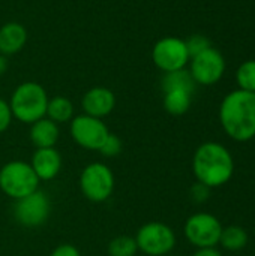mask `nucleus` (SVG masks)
Listing matches in <instances>:
<instances>
[{
  "label": "nucleus",
  "instance_id": "1",
  "mask_svg": "<svg viewBox=\"0 0 255 256\" xmlns=\"http://www.w3.org/2000/svg\"><path fill=\"white\" fill-rule=\"evenodd\" d=\"M234 171V158L224 144L207 141L197 147L192 158V172L198 183L209 189L222 188L233 178Z\"/></svg>",
  "mask_w": 255,
  "mask_h": 256
},
{
  "label": "nucleus",
  "instance_id": "2",
  "mask_svg": "<svg viewBox=\"0 0 255 256\" xmlns=\"http://www.w3.org/2000/svg\"><path fill=\"white\" fill-rule=\"evenodd\" d=\"M219 123L225 135L236 142L255 138V93L245 90L230 92L219 106Z\"/></svg>",
  "mask_w": 255,
  "mask_h": 256
},
{
  "label": "nucleus",
  "instance_id": "3",
  "mask_svg": "<svg viewBox=\"0 0 255 256\" xmlns=\"http://www.w3.org/2000/svg\"><path fill=\"white\" fill-rule=\"evenodd\" d=\"M47 105H48V94L45 88L33 81H27L20 84L9 100V106L12 111V116L21 122L32 124L47 114Z\"/></svg>",
  "mask_w": 255,
  "mask_h": 256
},
{
  "label": "nucleus",
  "instance_id": "4",
  "mask_svg": "<svg viewBox=\"0 0 255 256\" xmlns=\"http://www.w3.org/2000/svg\"><path fill=\"white\" fill-rule=\"evenodd\" d=\"M39 178L30 164L23 160L8 162L0 170V189L12 200L24 198L38 190Z\"/></svg>",
  "mask_w": 255,
  "mask_h": 256
},
{
  "label": "nucleus",
  "instance_id": "5",
  "mask_svg": "<svg viewBox=\"0 0 255 256\" xmlns=\"http://www.w3.org/2000/svg\"><path fill=\"white\" fill-rule=\"evenodd\" d=\"M222 230L221 220L215 214L206 212L194 213L186 219L183 226L186 240L197 249L219 246Z\"/></svg>",
  "mask_w": 255,
  "mask_h": 256
},
{
  "label": "nucleus",
  "instance_id": "6",
  "mask_svg": "<svg viewBox=\"0 0 255 256\" xmlns=\"http://www.w3.org/2000/svg\"><path fill=\"white\" fill-rule=\"evenodd\" d=\"M80 189L83 195L93 202L107 201L114 190V176L105 164H90L80 176Z\"/></svg>",
  "mask_w": 255,
  "mask_h": 256
},
{
  "label": "nucleus",
  "instance_id": "7",
  "mask_svg": "<svg viewBox=\"0 0 255 256\" xmlns=\"http://www.w3.org/2000/svg\"><path fill=\"white\" fill-rule=\"evenodd\" d=\"M176 242L174 231L162 222H149L143 225L135 236L138 250L149 256H164L170 254L174 249Z\"/></svg>",
  "mask_w": 255,
  "mask_h": 256
},
{
  "label": "nucleus",
  "instance_id": "8",
  "mask_svg": "<svg viewBox=\"0 0 255 256\" xmlns=\"http://www.w3.org/2000/svg\"><path fill=\"white\" fill-rule=\"evenodd\" d=\"M152 60L164 74L185 69L191 60L186 42L180 38L168 36L159 39L152 50Z\"/></svg>",
  "mask_w": 255,
  "mask_h": 256
},
{
  "label": "nucleus",
  "instance_id": "9",
  "mask_svg": "<svg viewBox=\"0 0 255 256\" xmlns=\"http://www.w3.org/2000/svg\"><path fill=\"white\" fill-rule=\"evenodd\" d=\"M189 62V74L195 84L200 86L216 84L225 72L224 56L212 46L192 56Z\"/></svg>",
  "mask_w": 255,
  "mask_h": 256
},
{
  "label": "nucleus",
  "instance_id": "10",
  "mask_svg": "<svg viewBox=\"0 0 255 256\" xmlns=\"http://www.w3.org/2000/svg\"><path fill=\"white\" fill-rule=\"evenodd\" d=\"M51 212V204L48 196L42 190H35L33 194L15 200L14 216L15 220L27 228H36L47 222Z\"/></svg>",
  "mask_w": 255,
  "mask_h": 256
},
{
  "label": "nucleus",
  "instance_id": "11",
  "mask_svg": "<svg viewBox=\"0 0 255 256\" xmlns=\"http://www.w3.org/2000/svg\"><path fill=\"white\" fill-rule=\"evenodd\" d=\"M71 135L83 148L99 152L104 141L110 135V130L102 118L81 114L71 120Z\"/></svg>",
  "mask_w": 255,
  "mask_h": 256
},
{
  "label": "nucleus",
  "instance_id": "12",
  "mask_svg": "<svg viewBox=\"0 0 255 256\" xmlns=\"http://www.w3.org/2000/svg\"><path fill=\"white\" fill-rule=\"evenodd\" d=\"M81 106L84 114L102 118L108 116L116 106V96L107 87H93L86 92L81 99Z\"/></svg>",
  "mask_w": 255,
  "mask_h": 256
},
{
  "label": "nucleus",
  "instance_id": "13",
  "mask_svg": "<svg viewBox=\"0 0 255 256\" xmlns=\"http://www.w3.org/2000/svg\"><path fill=\"white\" fill-rule=\"evenodd\" d=\"M30 165L39 180H53L62 170V156L54 147L36 148Z\"/></svg>",
  "mask_w": 255,
  "mask_h": 256
},
{
  "label": "nucleus",
  "instance_id": "14",
  "mask_svg": "<svg viewBox=\"0 0 255 256\" xmlns=\"http://www.w3.org/2000/svg\"><path fill=\"white\" fill-rule=\"evenodd\" d=\"M27 42V30L21 22L8 21L0 27V54L12 56L20 52Z\"/></svg>",
  "mask_w": 255,
  "mask_h": 256
},
{
  "label": "nucleus",
  "instance_id": "15",
  "mask_svg": "<svg viewBox=\"0 0 255 256\" xmlns=\"http://www.w3.org/2000/svg\"><path fill=\"white\" fill-rule=\"evenodd\" d=\"M59 126L48 117H44L35 123H32L30 128V140L36 148H50L54 147L59 141Z\"/></svg>",
  "mask_w": 255,
  "mask_h": 256
},
{
  "label": "nucleus",
  "instance_id": "16",
  "mask_svg": "<svg viewBox=\"0 0 255 256\" xmlns=\"http://www.w3.org/2000/svg\"><path fill=\"white\" fill-rule=\"evenodd\" d=\"M248 242H249V236L245 228L239 225H230L222 230L219 246L228 252H239L248 246Z\"/></svg>",
  "mask_w": 255,
  "mask_h": 256
},
{
  "label": "nucleus",
  "instance_id": "17",
  "mask_svg": "<svg viewBox=\"0 0 255 256\" xmlns=\"http://www.w3.org/2000/svg\"><path fill=\"white\" fill-rule=\"evenodd\" d=\"M192 93L186 90L164 92V108L171 116H183L191 108Z\"/></svg>",
  "mask_w": 255,
  "mask_h": 256
},
{
  "label": "nucleus",
  "instance_id": "18",
  "mask_svg": "<svg viewBox=\"0 0 255 256\" xmlns=\"http://www.w3.org/2000/svg\"><path fill=\"white\" fill-rule=\"evenodd\" d=\"M45 117H48L57 124L71 122L74 118V104L65 96H54L48 99Z\"/></svg>",
  "mask_w": 255,
  "mask_h": 256
},
{
  "label": "nucleus",
  "instance_id": "19",
  "mask_svg": "<svg viewBox=\"0 0 255 256\" xmlns=\"http://www.w3.org/2000/svg\"><path fill=\"white\" fill-rule=\"evenodd\" d=\"M194 87H195V81L192 80L189 70H186V69L168 72L162 78V90L164 92H168V90H186V92L192 93Z\"/></svg>",
  "mask_w": 255,
  "mask_h": 256
},
{
  "label": "nucleus",
  "instance_id": "20",
  "mask_svg": "<svg viewBox=\"0 0 255 256\" xmlns=\"http://www.w3.org/2000/svg\"><path fill=\"white\" fill-rule=\"evenodd\" d=\"M138 250L135 238L129 236H120L110 242L108 255L110 256H135Z\"/></svg>",
  "mask_w": 255,
  "mask_h": 256
},
{
  "label": "nucleus",
  "instance_id": "21",
  "mask_svg": "<svg viewBox=\"0 0 255 256\" xmlns=\"http://www.w3.org/2000/svg\"><path fill=\"white\" fill-rule=\"evenodd\" d=\"M236 81L240 90L255 93V60H248L239 66Z\"/></svg>",
  "mask_w": 255,
  "mask_h": 256
},
{
  "label": "nucleus",
  "instance_id": "22",
  "mask_svg": "<svg viewBox=\"0 0 255 256\" xmlns=\"http://www.w3.org/2000/svg\"><path fill=\"white\" fill-rule=\"evenodd\" d=\"M122 147H123L122 140H120L117 135L110 134V135L107 136V140L104 141L102 147L99 148V152H101L105 158H114V156H117V154L122 152Z\"/></svg>",
  "mask_w": 255,
  "mask_h": 256
},
{
  "label": "nucleus",
  "instance_id": "23",
  "mask_svg": "<svg viewBox=\"0 0 255 256\" xmlns=\"http://www.w3.org/2000/svg\"><path fill=\"white\" fill-rule=\"evenodd\" d=\"M185 42H186V46H188V51H189L191 57L201 52V51H204V50H207V48H210L209 39L206 36H203V34H194Z\"/></svg>",
  "mask_w": 255,
  "mask_h": 256
},
{
  "label": "nucleus",
  "instance_id": "24",
  "mask_svg": "<svg viewBox=\"0 0 255 256\" xmlns=\"http://www.w3.org/2000/svg\"><path fill=\"white\" fill-rule=\"evenodd\" d=\"M210 190H212V189H209L207 186H204V184L195 182V183L191 186V189H189V195H191V200H192L194 202L203 204V202H206V201L209 200Z\"/></svg>",
  "mask_w": 255,
  "mask_h": 256
},
{
  "label": "nucleus",
  "instance_id": "25",
  "mask_svg": "<svg viewBox=\"0 0 255 256\" xmlns=\"http://www.w3.org/2000/svg\"><path fill=\"white\" fill-rule=\"evenodd\" d=\"M12 118L14 116H12L9 102H6L5 99H0V134L5 132L11 126Z\"/></svg>",
  "mask_w": 255,
  "mask_h": 256
},
{
  "label": "nucleus",
  "instance_id": "26",
  "mask_svg": "<svg viewBox=\"0 0 255 256\" xmlns=\"http://www.w3.org/2000/svg\"><path fill=\"white\" fill-rule=\"evenodd\" d=\"M51 256H81V255H80V252H78V249H77L75 246H72V244H60V246H57V248L53 250Z\"/></svg>",
  "mask_w": 255,
  "mask_h": 256
},
{
  "label": "nucleus",
  "instance_id": "27",
  "mask_svg": "<svg viewBox=\"0 0 255 256\" xmlns=\"http://www.w3.org/2000/svg\"><path fill=\"white\" fill-rule=\"evenodd\" d=\"M192 256H222V254L218 248H203L197 249Z\"/></svg>",
  "mask_w": 255,
  "mask_h": 256
},
{
  "label": "nucleus",
  "instance_id": "28",
  "mask_svg": "<svg viewBox=\"0 0 255 256\" xmlns=\"http://www.w3.org/2000/svg\"><path fill=\"white\" fill-rule=\"evenodd\" d=\"M6 69H8V58L3 54H0V76L6 72Z\"/></svg>",
  "mask_w": 255,
  "mask_h": 256
}]
</instances>
